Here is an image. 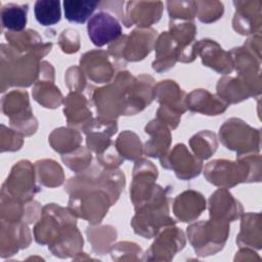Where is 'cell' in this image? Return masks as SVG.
<instances>
[{"label": "cell", "mask_w": 262, "mask_h": 262, "mask_svg": "<svg viewBox=\"0 0 262 262\" xmlns=\"http://www.w3.org/2000/svg\"><path fill=\"white\" fill-rule=\"evenodd\" d=\"M132 219L134 231L145 238L156 235L164 226H173L174 220L169 216L168 199L165 190L159 186L154 195L135 209Z\"/></svg>", "instance_id": "6da1fadb"}, {"label": "cell", "mask_w": 262, "mask_h": 262, "mask_svg": "<svg viewBox=\"0 0 262 262\" xmlns=\"http://www.w3.org/2000/svg\"><path fill=\"white\" fill-rule=\"evenodd\" d=\"M8 50L2 45V50L7 54L1 56V61L7 62V68H2V86L7 82V87L9 86H21L28 87L38 77L41 72V63H39V58L32 54L21 55L20 52L12 48L11 46L7 47Z\"/></svg>", "instance_id": "7a4b0ae2"}, {"label": "cell", "mask_w": 262, "mask_h": 262, "mask_svg": "<svg viewBox=\"0 0 262 262\" xmlns=\"http://www.w3.org/2000/svg\"><path fill=\"white\" fill-rule=\"evenodd\" d=\"M229 222L210 219L187 227L188 238L194 251L201 256L215 254L220 251L227 238Z\"/></svg>", "instance_id": "3957f363"}, {"label": "cell", "mask_w": 262, "mask_h": 262, "mask_svg": "<svg viewBox=\"0 0 262 262\" xmlns=\"http://www.w3.org/2000/svg\"><path fill=\"white\" fill-rule=\"evenodd\" d=\"M157 31L152 29H138L130 35L121 36L108 47V53L118 62L120 58L128 61L141 60L146 56L156 43Z\"/></svg>", "instance_id": "277c9868"}, {"label": "cell", "mask_w": 262, "mask_h": 262, "mask_svg": "<svg viewBox=\"0 0 262 262\" xmlns=\"http://www.w3.org/2000/svg\"><path fill=\"white\" fill-rule=\"evenodd\" d=\"M220 139L226 148L235 150L238 156L259 150L260 132L239 119H229L220 128Z\"/></svg>", "instance_id": "5b68a950"}, {"label": "cell", "mask_w": 262, "mask_h": 262, "mask_svg": "<svg viewBox=\"0 0 262 262\" xmlns=\"http://www.w3.org/2000/svg\"><path fill=\"white\" fill-rule=\"evenodd\" d=\"M2 111L9 117L11 127L20 134L29 136L37 129V120L30 107L26 91H11L2 98Z\"/></svg>", "instance_id": "8992f818"}, {"label": "cell", "mask_w": 262, "mask_h": 262, "mask_svg": "<svg viewBox=\"0 0 262 262\" xmlns=\"http://www.w3.org/2000/svg\"><path fill=\"white\" fill-rule=\"evenodd\" d=\"M40 190L35 185L33 166L28 161H20L14 165L9 177L2 187L8 199L21 203L29 202Z\"/></svg>", "instance_id": "52a82bcc"}, {"label": "cell", "mask_w": 262, "mask_h": 262, "mask_svg": "<svg viewBox=\"0 0 262 262\" xmlns=\"http://www.w3.org/2000/svg\"><path fill=\"white\" fill-rule=\"evenodd\" d=\"M157 176L158 170L151 162L144 159L136 162L130 187V195L135 209L148 201L158 189L159 186L155 184Z\"/></svg>", "instance_id": "ba28073f"}, {"label": "cell", "mask_w": 262, "mask_h": 262, "mask_svg": "<svg viewBox=\"0 0 262 262\" xmlns=\"http://www.w3.org/2000/svg\"><path fill=\"white\" fill-rule=\"evenodd\" d=\"M87 32L91 42L101 47L117 41L122 36V27L114 15L101 10L89 18Z\"/></svg>", "instance_id": "9c48e42d"}, {"label": "cell", "mask_w": 262, "mask_h": 262, "mask_svg": "<svg viewBox=\"0 0 262 262\" xmlns=\"http://www.w3.org/2000/svg\"><path fill=\"white\" fill-rule=\"evenodd\" d=\"M161 164L164 168L173 170L176 176L186 180L198 176L202 170V161L193 157L187 147L180 143L161 158Z\"/></svg>", "instance_id": "30bf717a"}, {"label": "cell", "mask_w": 262, "mask_h": 262, "mask_svg": "<svg viewBox=\"0 0 262 262\" xmlns=\"http://www.w3.org/2000/svg\"><path fill=\"white\" fill-rule=\"evenodd\" d=\"M108 57L106 51L92 50L81 56L80 67L91 81L106 83L113 78L115 73V68Z\"/></svg>", "instance_id": "8fae6325"}, {"label": "cell", "mask_w": 262, "mask_h": 262, "mask_svg": "<svg viewBox=\"0 0 262 262\" xmlns=\"http://www.w3.org/2000/svg\"><path fill=\"white\" fill-rule=\"evenodd\" d=\"M236 7L232 26L242 35L258 33L261 27V1H234Z\"/></svg>", "instance_id": "7c38bea8"}, {"label": "cell", "mask_w": 262, "mask_h": 262, "mask_svg": "<svg viewBox=\"0 0 262 262\" xmlns=\"http://www.w3.org/2000/svg\"><path fill=\"white\" fill-rule=\"evenodd\" d=\"M196 53L201 55L206 67L214 69L221 74H229L232 71V60L229 52L224 51L218 43L210 39H203L195 44Z\"/></svg>", "instance_id": "4fadbf2b"}, {"label": "cell", "mask_w": 262, "mask_h": 262, "mask_svg": "<svg viewBox=\"0 0 262 262\" xmlns=\"http://www.w3.org/2000/svg\"><path fill=\"white\" fill-rule=\"evenodd\" d=\"M210 218L230 222L237 219L243 213V207L226 188H220L209 199Z\"/></svg>", "instance_id": "5bb4252c"}, {"label": "cell", "mask_w": 262, "mask_h": 262, "mask_svg": "<svg viewBox=\"0 0 262 262\" xmlns=\"http://www.w3.org/2000/svg\"><path fill=\"white\" fill-rule=\"evenodd\" d=\"M185 93L179 88L175 81H161L154 87V96L161 103L160 108L180 116L186 111Z\"/></svg>", "instance_id": "9a60e30c"}, {"label": "cell", "mask_w": 262, "mask_h": 262, "mask_svg": "<svg viewBox=\"0 0 262 262\" xmlns=\"http://www.w3.org/2000/svg\"><path fill=\"white\" fill-rule=\"evenodd\" d=\"M127 14L125 16V26L127 27V18H129L130 25H136L138 27L147 28L152 24L157 23L163 12V3L158 2H128L127 3Z\"/></svg>", "instance_id": "2e32d148"}, {"label": "cell", "mask_w": 262, "mask_h": 262, "mask_svg": "<svg viewBox=\"0 0 262 262\" xmlns=\"http://www.w3.org/2000/svg\"><path fill=\"white\" fill-rule=\"evenodd\" d=\"M64 116L70 127L79 128L81 131L91 123L89 102L80 92H71L64 100Z\"/></svg>", "instance_id": "e0dca14e"}, {"label": "cell", "mask_w": 262, "mask_h": 262, "mask_svg": "<svg viewBox=\"0 0 262 262\" xmlns=\"http://www.w3.org/2000/svg\"><path fill=\"white\" fill-rule=\"evenodd\" d=\"M6 39L10 42V46L19 52H27V54H32L38 58L47 54L52 43H43L42 38L38 35L36 31L27 30L26 32L19 33H6Z\"/></svg>", "instance_id": "ac0fdd59"}, {"label": "cell", "mask_w": 262, "mask_h": 262, "mask_svg": "<svg viewBox=\"0 0 262 262\" xmlns=\"http://www.w3.org/2000/svg\"><path fill=\"white\" fill-rule=\"evenodd\" d=\"M185 105L191 112L217 116L227 108L228 103L206 89H195L185 98Z\"/></svg>", "instance_id": "d6986e66"}, {"label": "cell", "mask_w": 262, "mask_h": 262, "mask_svg": "<svg viewBox=\"0 0 262 262\" xmlns=\"http://www.w3.org/2000/svg\"><path fill=\"white\" fill-rule=\"evenodd\" d=\"M175 216L181 222H190L195 220L206 209L204 196L194 190H186L178 194L173 204Z\"/></svg>", "instance_id": "ffe728a7"}, {"label": "cell", "mask_w": 262, "mask_h": 262, "mask_svg": "<svg viewBox=\"0 0 262 262\" xmlns=\"http://www.w3.org/2000/svg\"><path fill=\"white\" fill-rule=\"evenodd\" d=\"M145 132L150 135V139L144 145L145 155L152 158L165 156L171 142V134L167 125L157 118L146 125Z\"/></svg>", "instance_id": "44dd1931"}, {"label": "cell", "mask_w": 262, "mask_h": 262, "mask_svg": "<svg viewBox=\"0 0 262 262\" xmlns=\"http://www.w3.org/2000/svg\"><path fill=\"white\" fill-rule=\"evenodd\" d=\"M156 60L152 62V68L157 72L167 71L174 67L179 58V46L177 41L169 32L162 33L155 43Z\"/></svg>", "instance_id": "7402d4cb"}, {"label": "cell", "mask_w": 262, "mask_h": 262, "mask_svg": "<svg viewBox=\"0 0 262 262\" xmlns=\"http://www.w3.org/2000/svg\"><path fill=\"white\" fill-rule=\"evenodd\" d=\"M218 96L227 103H236L254 95L248 84L239 77H224L217 85Z\"/></svg>", "instance_id": "603a6c76"}, {"label": "cell", "mask_w": 262, "mask_h": 262, "mask_svg": "<svg viewBox=\"0 0 262 262\" xmlns=\"http://www.w3.org/2000/svg\"><path fill=\"white\" fill-rule=\"evenodd\" d=\"M184 245V234L179 228H166L151 245V248L148 250V254H165L171 255L173 258L174 254L181 250Z\"/></svg>", "instance_id": "cb8c5ba5"}, {"label": "cell", "mask_w": 262, "mask_h": 262, "mask_svg": "<svg viewBox=\"0 0 262 262\" xmlns=\"http://www.w3.org/2000/svg\"><path fill=\"white\" fill-rule=\"evenodd\" d=\"M29 5L8 3L1 8V23L2 28L7 29V32L19 33L26 28L27 14Z\"/></svg>", "instance_id": "d4e9b609"}, {"label": "cell", "mask_w": 262, "mask_h": 262, "mask_svg": "<svg viewBox=\"0 0 262 262\" xmlns=\"http://www.w3.org/2000/svg\"><path fill=\"white\" fill-rule=\"evenodd\" d=\"M81 141L82 137L78 131L63 127L55 129L49 136L52 148L61 155L70 154L79 148Z\"/></svg>", "instance_id": "484cf974"}, {"label": "cell", "mask_w": 262, "mask_h": 262, "mask_svg": "<svg viewBox=\"0 0 262 262\" xmlns=\"http://www.w3.org/2000/svg\"><path fill=\"white\" fill-rule=\"evenodd\" d=\"M62 4L64 16L69 21L76 24H84L89 17H91L94 10L100 5V2L66 0Z\"/></svg>", "instance_id": "4316f807"}, {"label": "cell", "mask_w": 262, "mask_h": 262, "mask_svg": "<svg viewBox=\"0 0 262 262\" xmlns=\"http://www.w3.org/2000/svg\"><path fill=\"white\" fill-rule=\"evenodd\" d=\"M54 80H39L33 88V97L36 101L47 108L58 107L62 102V95L59 89L53 84Z\"/></svg>", "instance_id": "83f0119b"}, {"label": "cell", "mask_w": 262, "mask_h": 262, "mask_svg": "<svg viewBox=\"0 0 262 262\" xmlns=\"http://www.w3.org/2000/svg\"><path fill=\"white\" fill-rule=\"evenodd\" d=\"M35 167L38 182L44 186H58L64 180L61 167L52 160L38 161L36 162Z\"/></svg>", "instance_id": "f1b7e54d"}, {"label": "cell", "mask_w": 262, "mask_h": 262, "mask_svg": "<svg viewBox=\"0 0 262 262\" xmlns=\"http://www.w3.org/2000/svg\"><path fill=\"white\" fill-rule=\"evenodd\" d=\"M34 13L42 26H53L61 18L60 2L58 0H38L35 2Z\"/></svg>", "instance_id": "f546056e"}, {"label": "cell", "mask_w": 262, "mask_h": 262, "mask_svg": "<svg viewBox=\"0 0 262 262\" xmlns=\"http://www.w3.org/2000/svg\"><path fill=\"white\" fill-rule=\"evenodd\" d=\"M190 146L199 160H206L210 158L217 148L216 135L209 131H202L190 138Z\"/></svg>", "instance_id": "4dcf8cb0"}, {"label": "cell", "mask_w": 262, "mask_h": 262, "mask_svg": "<svg viewBox=\"0 0 262 262\" xmlns=\"http://www.w3.org/2000/svg\"><path fill=\"white\" fill-rule=\"evenodd\" d=\"M116 149L122 158L127 160H137L142 155V146L138 136L129 130L119 135L116 141Z\"/></svg>", "instance_id": "1f68e13d"}, {"label": "cell", "mask_w": 262, "mask_h": 262, "mask_svg": "<svg viewBox=\"0 0 262 262\" xmlns=\"http://www.w3.org/2000/svg\"><path fill=\"white\" fill-rule=\"evenodd\" d=\"M257 214L249 213L243 217L242 221V230L236 238V243L241 245L244 243L247 246H256L257 249L261 248V241H258L256 237L261 238V227L256 228L255 230H252L254 225L260 221V215L257 217V220L255 219Z\"/></svg>", "instance_id": "d6a6232c"}, {"label": "cell", "mask_w": 262, "mask_h": 262, "mask_svg": "<svg viewBox=\"0 0 262 262\" xmlns=\"http://www.w3.org/2000/svg\"><path fill=\"white\" fill-rule=\"evenodd\" d=\"M61 159L71 170L75 171L76 173H80L84 172V170L91 163L92 156L88 149L80 146L70 154L62 155Z\"/></svg>", "instance_id": "836d02e7"}, {"label": "cell", "mask_w": 262, "mask_h": 262, "mask_svg": "<svg viewBox=\"0 0 262 262\" xmlns=\"http://www.w3.org/2000/svg\"><path fill=\"white\" fill-rule=\"evenodd\" d=\"M167 7L170 19L175 20H191L196 15L195 1H168Z\"/></svg>", "instance_id": "e575fe53"}, {"label": "cell", "mask_w": 262, "mask_h": 262, "mask_svg": "<svg viewBox=\"0 0 262 262\" xmlns=\"http://www.w3.org/2000/svg\"><path fill=\"white\" fill-rule=\"evenodd\" d=\"M196 16L202 23H212L223 14V4L218 1H196Z\"/></svg>", "instance_id": "d590c367"}, {"label": "cell", "mask_w": 262, "mask_h": 262, "mask_svg": "<svg viewBox=\"0 0 262 262\" xmlns=\"http://www.w3.org/2000/svg\"><path fill=\"white\" fill-rule=\"evenodd\" d=\"M59 46L66 53L77 52L80 48L78 32L72 29L64 30L59 36Z\"/></svg>", "instance_id": "8d00e7d4"}, {"label": "cell", "mask_w": 262, "mask_h": 262, "mask_svg": "<svg viewBox=\"0 0 262 262\" xmlns=\"http://www.w3.org/2000/svg\"><path fill=\"white\" fill-rule=\"evenodd\" d=\"M66 81L72 92H80V90H84L86 84L84 73L78 67H72L68 70Z\"/></svg>", "instance_id": "74e56055"}]
</instances>
